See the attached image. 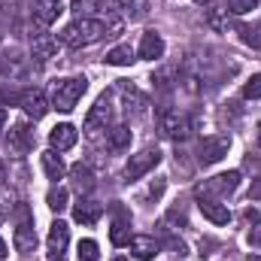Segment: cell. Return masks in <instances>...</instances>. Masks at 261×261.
Masks as SVG:
<instances>
[{"mask_svg":"<svg viewBox=\"0 0 261 261\" xmlns=\"http://www.w3.org/2000/svg\"><path fill=\"white\" fill-rule=\"evenodd\" d=\"M103 37H107V28H103L100 15L97 18H76L61 31V43L67 49H85V46H94Z\"/></svg>","mask_w":261,"mask_h":261,"instance_id":"cell-1","label":"cell"},{"mask_svg":"<svg viewBox=\"0 0 261 261\" xmlns=\"http://www.w3.org/2000/svg\"><path fill=\"white\" fill-rule=\"evenodd\" d=\"M85 88H88L85 76H64V79H55L52 88H49V103H52L55 110H61V113H73L76 103H79V97L85 94Z\"/></svg>","mask_w":261,"mask_h":261,"instance_id":"cell-2","label":"cell"},{"mask_svg":"<svg viewBox=\"0 0 261 261\" xmlns=\"http://www.w3.org/2000/svg\"><path fill=\"white\" fill-rule=\"evenodd\" d=\"M240 186V170H228V173H219V176H210L203 179L195 189L197 197H213V200H222V197L234 195Z\"/></svg>","mask_w":261,"mask_h":261,"instance_id":"cell-3","label":"cell"},{"mask_svg":"<svg viewBox=\"0 0 261 261\" xmlns=\"http://www.w3.org/2000/svg\"><path fill=\"white\" fill-rule=\"evenodd\" d=\"M158 130L167 137V140H186L192 134V122L179 113V110H158Z\"/></svg>","mask_w":261,"mask_h":261,"instance_id":"cell-4","label":"cell"},{"mask_svg":"<svg viewBox=\"0 0 261 261\" xmlns=\"http://www.w3.org/2000/svg\"><path fill=\"white\" fill-rule=\"evenodd\" d=\"M67 246H70V228H67V222L55 219L49 225V237H46V255H49V261H64Z\"/></svg>","mask_w":261,"mask_h":261,"instance_id":"cell-5","label":"cell"},{"mask_svg":"<svg viewBox=\"0 0 261 261\" xmlns=\"http://www.w3.org/2000/svg\"><path fill=\"white\" fill-rule=\"evenodd\" d=\"M12 243L21 255H31L37 249V231H34V222L28 216L24 206H18V225H15V234H12Z\"/></svg>","mask_w":261,"mask_h":261,"instance_id":"cell-6","label":"cell"},{"mask_svg":"<svg viewBox=\"0 0 261 261\" xmlns=\"http://www.w3.org/2000/svg\"><path fill=\"white\" fill-rule=\"evenodd\" d=\"M158 161H161V152L158 149H143V152H137V155H130V161L125 164V179L134 182V179H140V176H146L152 167H158Z\"/></svg>","mask_w":261,"mask_h":261,"instance_id":"cell-7","label":"cell"},{"mask_svg":"<svg viewBox=\"0 0 261 261\" xmlns=\"http://www.w3.org/2000/svg\"><path fill=\"white\" fill-rule=\"evenodd\" d=\"M228 149H231V137H228V134L206 137V140H200V146H197V161H200V164H216V161H222V158L228 155Z\"/></svg>","mask_w":261,"mask_h":261,"instance_id":"cell-8","label":"cell"},{"mask_svg":"<svg viewBox=\"0 0 261 261\" xmlns=\"http://www.w3.org/2000/svg\"><path fill=\"white\" fill-rule=\"evenodd\" d=\"M110 240H113V246H128L130 243V210L125 203H113Z\"/></svg>","mask_w":261,"mask_h":261,"instance_id":"cell-9","label":"cell"},{"mask_svg":"<svg viewBox=\"0 0 261 261\" xmlns=\"http://www.w3.org/2000/svg\"><path fill=\"white\" fill-rule=\"evenodd\" d=\"M6 149H9V155L24 158V155L34 149V130H31V125H24V122L12 125L9 134H6Z\"/></svg>","mask_w":261,"mask_h":261,"instance_id":"cell-10","label":"cell"},{"mask_svg":"<svg viewBox=\"0 0 261 261\" xmlns=\"http://www.w3.org/2000/svg\"><path fill=\"white\" fill-rule=\"evenodd\" d=\"M110 125V94H103V97H97V103L88 110V116H85V125L82 130L88 134V137H97L100 130H107Z\"/></svg>","mask_w":261,"mask_h":261,"instance_id":"cell-11","label":"cell"},{"mask_svg":"<svg viewBox=\"0 0 261 261\" xmlns=\"http://www.w3.org/2000/svg\"><path fill=\"white\" fill-rule=\"evenodd\" d=\"M18 107L24 110V116L28 119H34V122H40L46 113H49V97L40 91V88H28V91H21V97H18Z\"/></svg>","mask_w":261,"mask_h":261,"instance_id":"cell-12","label":"cell"},{"mask_svg":"<svg viewBox=\"0 0 261 261\" xmlns=\"http://www.w3.org/2000/svg\"><path fill=\"white\" fill-rule=\"evenodd\" d=\"M61 12H64L61 0H34V6H31V15H34V21H37L40 28L55 24Z\"/></svg>","mask_w":261,"mask_h":261,"instance_id":"cell-13","label":"cell"},{"mask_svg":"<svg viewBox=\"0 0 261 261\" xmlns=\"http://www.w3.org/2000/svg\"><path fill=\"white\" fill-rule=\"evenodd\" d=\"M100 216H103V206L97 203V200H91V197H79L76 200V206H73V219L79 222V225H97L100 222Z\"/></svg>","mask_w":261,"mask_h":261,"instance_id":"cell-14","label":"cell"},{"mask_svg":"<svg viewBox=\"0 0 261 261\" xmlns=\"http://www.w3.org/2000/svg\"><path fill=\"white\" fill-rule=\"evenodd\" d=\"M231 24H234V15H231V9H228L225 3H216V6L206 9V28H210V31H216V34H228Z\"/></svg>","mask_w":261,"mask_h":261,"instance_id":"cell-15","label":"cell"},{"mask_svg":"<svg viewBox=\"0 0 261 261\" xmlns=\"http://www.w3.org/2000/svg\"><path fill=\"white\" fill-rule=\"evenodd\" d=\"M197 210L203 213V219H210L213 225H228L231 222V213L222 200H213V197H197Z\"/></svg>","mask_w":261,"mask_h":261,"instance_id":"cell-16","label":"cell"},{"mask_svg":"<svg viewBox=\"0 0 261 261\" xmlns=\"http://www.w3.org/2000/svg\"><path fill=\"white\" fill-rule=\"evenodd\" d=\"M130 255L140 261H152L158 252H161V243L155 240V237H146V234H137V237H130Z\"/></svg>","mask_w":261,"mask_h":261,"instance_id":"cell-17","label":"cell"},{"mask_svg":"<svg viewBox=\"0 0 261 261\" xmlns=\"http://www.w3.org/2000/svg\"><path fill=\"white\" fill-rule=\"evenodd\" d=\"M76 128L70 125V122H64V125H55V128L49 130V146L55 149V152H67V149H73L76 146Z\"/></svg>","mask_w":261,"mask_h":261,"instance_id":"cell-18","label":"cell"},{"mask_svg":"<svg viewBox=\"0 0 261 261\" xmlns=\"http://www.w3.org/2000/svg\"><path fill=\"white\" fill-rule=\"evenodd\" d=\"M140 58L143 61H158L164 58V40L158 31H146L143 40H140Z\"/></svg>","mask_w":261,"mask_h":261,"instance_id":"cell-19","label":"cell"},{"mask_svg":"<svg viewBox=\"0 0 261 261\" xmlns=\"http://www.w3.org/2000/svg\"><path fill=\"white\" fill-rule=\"evenodd\" d=\"M31 52H34V58H37L40 64H46L49 58H55V52H58V40H55L52 34H37V37L31 40Z\"/></svg>","mask_w":261,"mask_h":261,"instance_id":"cell-20","label":"cell"},{"mask_svg":"<svg viewBox=\"0 0 261 261\" xmlns=\"http://www.w3.org/2000/svg\"><path fill=\"white\" fill-rule=\"evenodd\" d=\"M40 161H43V170H46V176L49 179H64V173H67V164H64V158L55 152V149H46L43 155H40Z\"/></svg>","mask_w":261,"mask_h":261,"instance_id":"cell-21","label":"cell"},{"mask_svg":"<svg viewBox=\"0 0 261 261\" xmlns=\"http://www.w3.org/2000/svg\"><path fill=\"white\" fill-rule=\"evenodd\" d=\"M119 94H122V100H125V113H128V116H130V110H134V116H143L146 97H143L137 88H130L128 82H122V85H119Z\"/></svg>","mask_w":261,"mask_h":261,"instance_id":"cell-22","label":"cell"},{"mask_svg":"<svg viewBox=\"0 0 261 261\" xmlns=\"http://www.w3.org/2000/svg\"><path fill=\"white\" fill-rule=\"evenodd\" d=\"M70 9L76 18H97L100 12H107V0H73Z\"/></svg>","mask_w":261,"mask_h":261,"instance_id":"cell-23","label":"cell"},{"mask_svg":"<svg viewBox=\"0 0 261 261\" xmlns=\"http://www.w3.org/2000/svg\"><path fill=\"white\" fill-rule=\"evenodd\" d=\"M70 176H73V189H76L79 195H88V192L94 189V176H91V170H88L85 164H76V167L70 170Z\"/></svg>","mask_w":261,"mask_h":261,"instance_id":"cell-24","label":"cell"},{"mask_svg":"<svg viewBox=\"0 0 261 261\" xmlns=\"http://www.w3.org/2000/svg\"><path fill=\"white\" fill-rule=\"evenodd\" d=\"M130 128L128 125H116V128H110V137H107V146L113 149V152H125L130 146Z\"/></svg>","mask_w":261,"mask_h":261,"instance_id":"cell-25","label":"cell"},{"mask_svg":"<svg viewBox=\"0 0 261 261\" xmlns=\"http://www.w3.org/2000/svg\"><path fill=\"white\" fill-rule=\"evenodd\" d=\"M134 61H137V55H134L130 46H116V49L107 52V64H113V67H128Z\"/></svg>","mask_w":261,"mask_h":261,"instance_id":"cell-26","label":"cell"},{"mask_svg":"<svg viewBox=\"0 0 261 261\" xmlns=\"http://www.w3.org/2000/svg\"><path fill=\"white\" fill-rule=\"evenodd\" d=\"M240 40L249 49H261V21H255V24H240Z\"/></svg>","mask_w":261,"mask_h":261,"instance_id":"cell-27","label":"cell"},{"mask_svg":"<svg viewBox=\"0 0 261 261\" xmlns=\"http://www.w3.org/2000/svg\"><path fill=\"white\" fill-rule=\"evenodd\" d=\"M119 12H125L130 18H143L146 15V0H113Z\"/></svg>","mask_w":261,"mask_h":261,"instance_id":"cell-28","label":"cell"},{"mask_svg":"<svg viewBox=\"0 0 261 261\" xmlns=\"http://www.w3.org/2000/svg\"><path fill=\"white\" fill-rule=\"evenodd\" d=\"M246 219H249V243L261 246V213L258 210H246Z\"/></svg>","mask_w":261,"mask_h":261,"instance_id":"cell-29","label":"cell"},{"mask_svg":"<svg viewBox=\"0 0 261 261\" xmlns=\"http://www.w3.org/2000/svg\"><path fill=\"white\" fill-rule=\"evenodd\" d=\"M46 203H49V210L61 213V210L67 206V189H61V186H58V189H52V192L46 195Z\"/></svg>","mask_w":261,"mask_h":261,"instance_id":"cell-30","label":"cell"},{"mask_svg":"<svg viewBox=\"0 0 261 261\" xmlns=\"http://www.w3.org/2000/svg\"><path fill=\"white\" fill-rule=\"evenodd\" d=\"M225 6L231 9V15H243V12L255 9V6H258V0H225Z\"/></svg>","mask_w":261,"mask_h":261,"instance_id":"cell-31","label":"cell"},{"mask_svg":"<svg viewBox=\"0 0 261 261\" xmlns=\"http://www.w3.org/2000/svg\"><path fill=\"white\" fill-rule=\"evenodd\" d=\"M100 252H97V243L94 240H82L79 243V261H97Z\"/></svg>","mask_w":261,"mask_h":261,"instance_id":"cell-32","label":"cell"},{"mask_svg":"<svg viewBox=\"0 0 261 261\" xmlns=\"http://www.w3.org/2000/svg\"><path fill=\"white\" fill-rule=\"evenodd\" d=\"M243 97H246V100H258L261 97V73L258 76H252V79L243 85Z\"/></svg>","mask_w":261,"mask_h":261,"instance_id":"cell-33","label":"cell"},{"mask_svg":"<svg viewBox=\"0 0 261 261\" xmlns=\"http://www.w3.org/2000/svg\"><path fill=\"white\" fill-rule=\"evenodd\" d=\"M164 186H167L164 179H158V182H152V186H149V197H152V200H158V197L164 195Z\"/></svg>","mask_w":261,"mask_h":261,"instance_id":"cell-34","label":"cell"},{"mask_svg":"<svg viewBox=\"0 0 261 261\" xmlns=\"http://www.w3.org/2000/svg\"><path fill=\"white\" fill-rule=\"evenodd\" d=\"M249 200H261V176L252 179V189H249Z\"/></svg>","mask_w":261,"mask_h":261,"instance_id":"cell-35","label":"cell"},{"mask_svg":"<svg viewBox=\"0 0 261 261\" xmlns=\"http://www.w3.org/2000/svg\"><path fill=\"white\" fill-rule=\"evenodd\" d=\"M3 125H6V110L0 107V130H3Z\"/></svg>","mask_w":261,"mask_h":261,"instance_id":"cell-36","label":"cell"},{"mask_svg":"<svg viewBox=\"0 0 261 261\" xmlns=\"http://www.w3.org/2000/svg\"><path fill=\"white\" fill-rule=\"evenodd\" d=\"M6 258V243H3V240H0V261Z\"/></svg>","mask_w":261,"mask_h":261,"instance_id":"cell-37","label":"cell"},{"mask_svg":"<svg viewBox=\"0 0 261 261\" xmlns=\"http://www.w3.org/2000/svg\"><path fill=\"white\" fill-rule=\"evenodd\" d=\"M6 179V167H3V161H0V182Z\"/></svg>","mask_w":261,"mask_h":261,"instance_id":"cell-38","label":"cell"},{"mask_svg":"<svg viewBox=\"0 0 261 261\" xmlns=\"http://www.w3.org/2000/svg\"><path fill=\"white\" fill-rule=\"evenodd\" d=\"M255 143H258V149H261V122H258V134H255Z\"/></svg>","mask_w":261,"mask_h":261,"instance_id":"cell-39","label":"cell"},{"mask_svg":"<svg viewBox=\"0 0 261 261\" xmlns=\"http://www.w3.org/2000/svg\"><path fill=\"white\" fill-rule=\"evenodd\" d=\"M249 261H261V255H249Z\"/></svg>","mask_w":261,"mask_h":261,"instance_id":"cell-40","label":"cell"},{"mask_svg":"<svg viewBox=\"0 0 261 261\" xmlns=\"http://www.w3.org/2000/svg\"><path fill=\"white\" fill-rule=\"evenodd\" d=\"M0 225H3V210H0Z\"/></svg>","mask_w":261,"mask_h":261,"instance_id":"cell-41","label":"cell"},{"mask_svg":"<svg viewBox=\"0 0 261 261\" xmlns=\"http://www.w3.org/2000/svg\"><path fill=\"white\" fill-rule=\"evenodd\" d=\"M113 261H128V258H113Z\"/></svg>","mask_w":261,"mask_h":261,"instance_id":"cell-42","label":"cell"},{"mask_svg":"<svg viewBox=\"0 0 261 261\" xmlns=\"http://www.w3.org/2000/svg\"><path fill=\"white\" fill-rule=\"evenodd\" d=\"M197 3H210V0H197Z\"/></svg>","mask_w":261,"mask_h":261,"instance_id":"cell-43","label":"cell"}]
</instances>
